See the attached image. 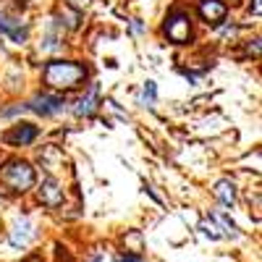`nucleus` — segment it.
Masks as SVG:
<instances>
[{
    "label": "nucleus",
    "instance_id": "nucleus-1",
    "mask_svg": "<svg viewBox=\"0 0 262 262\" xmlns=\"http://www.w3.org/2000/svg\"><path fill=\"white\" fill-rule=\"evenodd\" d=\"M42 79H45V84L53 86V90L69 92V90H76V86L84 84L86 69L76 60H50L45 66V71H42Z\"/></svg>",
    "mask_w": 262,
    "mask_h": 262
},
{
    "label": "nucleus",
    "instance_id": "nucleus-2",
    "mask_svg": "<svg viewBox=\"0 0 262 262\" xmlns=\"http://www.w3.org/2000/svg\"><path fill=\"white\" fill-rule=\"evenodd\" d=\"M37 176H34V168L27 163V160H8L3 163V168H0V186H3L6 191L11 194H24L34 186Z\"/></svg>",
    "mask_w": 262,
    "mask_h": 262
},
{
    "label": "nucleus",
    "instance_id": "nucleus-3",
    "mask_svg": "<svg viewBox=\"0 0 262 262\" xmlns=\"http://www.w3.org/2000/svg\"><path fill=\"white\" fill-rule=\"evenodd\" d=\"M165 34L170 42H176V45H184L191 34V27H189V16L186 13H173L168 21H165Z\"/></svg>",
    "mask_w": 262,
    "mask_h": 262
},
{
    "label": "nucleus",
    "instance_id": "nucleus-4",
    "mask_svg": "<svg viewBox=\"0 0 262 262\" xmlns=\"http://www.w3.org/2000/svg\"><path fill=\"white\" fill-rule=\"evenodd\" d=\"M8 242H11V247H16V249H24V247H29V244L34 242V226H32L29 217H18V221L13 223Z\"/></svg>",
    "mask_w": 262,
    "mask_h": 262
},
{
    "label": "nucleus",
    "instance_id": "nucleus-5",
    "mask_svg": "<svg viewBox=\"0 0 262 262\" xmlns=\"http://www.w3.org/2000/svg\"><path fill=\"white\" fill-rule=\"evenodd\" d=\"M63 97H58V95H37V97H32V102L27 105L29 111H34V113H39V116H55V113H60L63 111Z\"/></svg>",
    "mask_w": 262,
    "mask_h": 262
},
{
    "label": "nucleus",
    "instance_id": "nucleus-6",
    "mask_svg": "<svg viewBox=\"0 0 262 262\" xmlns=\"http://www.w3.org/2000/svg\"><path fill=\"white\" fill-rule=\"evenodd\" d=\"M63 200H66V194H63V189H60V184L55 179H45V181H42V186H39V202L42 205L60 207Z\"/></svg>",
    "mask_w": 262,
    "mask_h": 262
},
{
    "label": "nucleus",
    "instance_id": "nucleus-7",
    "mask_svg": "<svg viewBox=\"0 0 262 262\" xmlns=\"http://www.w3.org/2000/svg\"><path fill=\"white\" fill-rule=\"evenodd\" d=\"M0 32L8 34L13 42H27V34H29L27 24H21L18 18H13L8 13H0Z\"/></svg>",
    "mask_w": 262,
    "mask_h": 262
},
{
    "label": "nucleus",
    "instance_id": "nucleus-8",
    "mask_svg": "<svg viewBox=\"0 0 262 262\" xmlns=\"http://www.w3.org/2000/svg\"><path fill=\"white\" fill-rule=\"evenodd\" d=\"M200 16L207 21V24H221V21H226V16H228V8H226V3H221V0H202Z\"/></svg>",
    "mask_w": 262,
    "mask_h": 262
},
{
    "label": "nucleus",
    "instance_id": "nucleus-9",
    "mask_svg": "<svg viewBox=\"0 0 262 262\" xmlns=\"http://www.w3.org/2000/svg\"><path fill=\"white\" fill-rule=\"evenodd\" d=\"M8 144H32L34 139H37V126H32V123H18V126H13L8 134L3 137Z\"/></svg>",
    "mask_w": 262,
    "mask_h": 262
},
{
    "label": "nucleus",
    "instance_id": "nucleus-10",
    "mask_svg": "<svg viewBox=\"0 0 262 262\" xmlns=\"http://www.w3.org/2000/svg\"><path fill=\"white\" fill-rule=\"evenodd\" d=\"M95 111H97V84H92L90 90H86V95L79 97V102H76V107H74V113H76L79 118H90Z\"/></svg>",
    "mask_w": 262,
    "mask_h": 262
},
{
    "label": "nucleus",
    "instance_id": "nucleus-11",
    "mask_svg": "<svg viewBox=\"0 0 262 262\" xmlns=\"http://www.w3.org/2000/svg\"><path fill=\"white\" fill-rule=\"evenodd\" d=\"M215 196L221 200V205H226V207H233L236 205V186H233V181H217L215 184Z\"/></svg>",
    "mask_w": 262,
    "mask_h": 262
},
{
    "label": "nucleus",
    "instance_id": "nucleus-12",
    "mask_svg": "<svg viewBox=\"0 0 262 262\" xmlns=\"http://www.w3.org/2000/svg\"><path fill=\"white\" fill-rule=\"evenodd\" d=\"M212 221L217 223V228H221L223 231V236H238V228H236V223L231 221V217L226 215V212H215V217H212Z\"/></svg>",
    "mask_w": 262,
    "mask_h": 262
},
{
    "label": "nucleus",
    "instance_id": "nucleus-13",
    "mask_svg": "<svg viewBox=\"0 0 262 262\" xmlns=\"http://www.w3.org/2000/svg\"><path fill=\"white\" fill-rule=\"evenodd\" d=\"M155 100H158V86H155V81H144L142 95H139V105L152 107V105H155Z\"/></svg>",
    "mask_w": 262,
    "mask_h": 262
},
{
    "label": "nucleus",
    "instance_id": "nucleus-14",
    "mask_svg": "<svg viewBox=\"0 0 262 262\" xmlns=\"http://www.w3.org/2000/svg\"><path fill=\"white\" fill-rule=\"evenodd\" d=\"M60 45V42H58V34H55V21H53V24H50V29H48V37H45V45H42V50H55Z\"/></svg>",
    "mask_w": 262,
    "mask_h": 262
},
{
    "label": "nucleus",
    "instance_id": "nucleus-15",
    "mask_svg": "<svg viewBox=\"0 0 262 262\" xmlns=\"http://www.w3.org/2000/svg\"><path fill=\"white\" fill-rule=\"evenodd\" d=\"M202 233H205V236H210V238H221V236H223L215 221H205V223H202Z\"/></svg>",
    "mask_w": 262,
    "mask_h": 262
},
{
    "label": "nucleus",
    "instance_id": "nucleus-16",
    "mask_svg": "<svg viewBox=\"0 0 262 262\" xmlns=\"http://www.w3.org/2000/svg\"><path fill=\"white\" fill-rule=\"evenodd\" d=\"M69 3H71V6H76V8H86V6L92 3V0H69Z\"/></svg>",
    "mask_w": 262,
    "mask_h": 262
},
{
    "label": "nucleus",
    "instance_id": "nucleus-17",
    "mask_svg": "<svg viewBox=\"0 0 262 262\" xmlns=\"http://www.w3.org/2000/svg\"><path fill=\"white\" fill-rule=\"evenodd\" d=\"M142 29H144V24H142L139 18H134V24H131V32H137V34H139Z\"/></svg>",
    "mask_w": 262,
    "mask_h": 262
},
{
    "label": "nucleus",
    "instance_id": "nucleus-18",
    "mask_svg": "<svg viewBox=\"0 0 262 262\" xmlns=\"http://www.w3.org/2000/svg\"><path fill=\"white\" fill-rule=\"evenodd\" d=\"M118 262H144V259H139V257H134V254H126V257H121Z\"/></svg>",
    "mask_w": 262,
    "mask_h": 262
},
{
    "label": "nucleus",
    "instance_id": "nucleus-19",
    "mask_svg": "<svg viewBox=\"0 0 262 262\" xmlns=\"http://www.w3.org/2000/svg\"><path fill=\"white\" fill-rule=\"evenodd\" d=\"M252 11H254V16H259V0H254V8Z\"/></svg>",
    "mask_w": 262,
    "mask_h": 262
},
{
    "label": "nucleus",
    "instance_id": "nucleus-20",
    "mask_svg": "<svg viewBox=\"0 0 262 262\" xmlns=\"http://www.w3.org/2000/svg\"><path fill=\"white\" fill-rule=\"evenodd\" d=\"M92 262H100V257H92Z\"/></svg>",
    "mask_w": 262,
    "mask_h": 262
}]
</instances>
